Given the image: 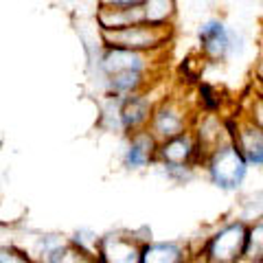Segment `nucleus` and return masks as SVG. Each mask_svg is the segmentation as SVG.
<instances>
[{
    "mask_svg": "<svg viewBox=\"0 0 263 263\" xmlns=\"http://www.w3.org/2000/svg\"><path fill=\"white\" fill-rule=\"evenodd\" d=\"M156 167L160 169V174L171 180L176 184H186L191 182L195 176V167H184V164H164V162H156Z\"/></svg>",
    "mask_w": 263,
    "mask_h": 263,
    "instance_id": "18",
    "label": "nucleus"
},
{
    "mask_svg": "<svg viewBox=\"0 0 263 263\" xmlns=\"http://www.w3.org/2000/svg\"><path fill=\"white\" fill-rule=\"evenodd\" d=\"M145 22V0H110L97 9V24L101 31L127 29Z\"/></svg>",
    "mask_w": 263,
    "mask_h": 263,
    "instance_id": "8",
    "label": "nucleus"
},
{
    "mask_svg": "<svg viewBox=\"0 0 263 263\" xmlns=\"http://www.w3.org/2000/svg\"><path fill=\"white\" fill-rule=\"evenodd\" d=\"M197 42L200 51L209 62H230L239 57L246 48L243 35L230 29L224 20L206 18L197 27Z\"/></svg>",
    "mask_w": 263,
    "mask_h": 263,
    "instance_id": "4",
    "label": "nucleus"
},
{
    "mask_svg": "<svg viewBox=\"0 0 263 263\" xmlns=\"http://www.w3.org/2000/svg\"><path fill=\"white\" fill-rule=\"evenodd\" d=\"M70 246V239L60 233H42L35 237L29 257L35 263H53L60 254Z\"/></svg>",
    "mask_w": 263,
    "mask_h": 263,
    "instance_id": "14",
    "label": "nucleus"
},
{
    "mask_svg": "<svg viewBox=\"0 0 263 263\" xmlns=\"http://www.w3.org/2000/svg\"><path fill=\"white\" fill-rule=\"evenodd\" d=\"M101 44L108 48H127L138 53H162L174 37V24L156 27V24H134L127 29L101 31L99 29Z\"/></svg>",
    "mask_w": 263,
    "mask_h": 263,
    "instance_id": "2",
    "label": "nucleus"
},
{
    "mask_svg": "<svg viewBox=\"0 0 263 263\" xmlns=\"http://www.w3.org/2000/svg\"><path fill=\"white\" fill-rule=\"evenodd\" d=\"M226 125L230 141L237 145L246 162L250 167H263V127L246 117L237 121H226Z\"/></svg>",
    "mask_w": 263,
    "mask_h": 263,
    "instance_id": "9",
    "label": "nucleus"
},
{
    "mask_svg": "<svg viewBox=\"0 0 263 263\" xmlns=\"http://www.w3.org/2000/svg\"><path fill=\"white\" fill-rule=\"evenodd\" d=\"M204 154L200 141H197L195 132H186V134L164 141L158 147V162L164 164H184V167H202L204 164Z\"/></svg>",
    "mask_w": 263,
    "mask_h": 263,
    "instance_id": "10",
    "label": "nucleus"
},
{
    "mask_svg": "<svg viewBox=\"0 0 263 263\" xmlns=\"http://www.w3.org/2000/svg\"><path fill=\"white\" fill-rule=\"evenodd\" d=\"M152 237H138L134 230H110L99 241V263H143V248Z\"/></svg>",
    "mask_w": 263,
    "mask_h": 263,
    "instance_id": "7",
    "label": "nucleus"
},
{
    "mask_svg": "<svg viewBox=\"0 0 263 263\" xmlns=\"http://www.w3.org/2000/svg\"><path fill=\"white\" fill-rule=\"evenodd\" d=\"M178 13V5L174 0H145V22L156 27L174 24Z\"/></svg>",
    "mask_w": 263,
    "mask_h": 263,
    "instance_id": "15",
    "label": "nucleus"
},
{
    "mask_svg": "<svg viewBox=\"0 0 263 263\" xmlns=\"http://www.w3.org/2000/svg\"><path fill=\"white\" fill-rule=\"evenodd\" d=\"M202 167L209 182L215 189L224 193H235L243 186L250 164L246 162V158L233 141H226L206 154Z\"/></svg>",
    "mask_w": 263,
    "mask_h": 263,
    "instance_id": "1",
    "label": "nucleus"
},
{
    "mask_svg": "<svg viewBox=\"0 0 263 263\" xmlns=\"http://www.w3.org/2000/svg\"><path fill=\"white\" fill-rule=\"evenodd\" d=\"M248 228L246 219H230L217 226L206 237L200 257L211 263H243L246 246H248Z\"/></svg>",
    "mask_w": 263,
    "mask_h": 263,
    "instance_id": "3",
    "label": "nucleus"
},
{
    "mask_svg": "<svg viewBox=\"0 0 263 263\" xmlns=\"http://www.w3.org/2000/svg\"><path fill=\"white\" fill-rule=\"evenodd\" d=\"M158 147L160 143L156 141L149 129L127 136L125 149H123V167L129 171H143L152 167L158 162Z\"/></svg>",
    "mask_w": 263,
    "mask_h": 263,
    "instance_id": "11",
    "label": "nucleus"
},
{
    "mask_svg": "<svg viewBox=\"0 0 263 263\" xmlns=\"http://www.w3.org/2000/svg\"><path fill=\"white\" fill-rule=\"evenodd\" d=\"M158 57L160 53H138V51H127V48L103 46V51L97 57L99 84L105 77L119 75V72H149V75H154Z\"/></svg>",
    "mask_w": 263,
    "mask_h": 263,
    "instance_id": "6",
    "label": "nucleus"
},
{
    "mask_svg": "<svg viewBox=\"0 0 263 263\" xmlns=\"http://www.w3.org/2000/svg\"><path fill=\"white\" fill-rule=\"evenodd\" d=\"M263 259V217L250 221L248 228V246H246L243 263H254Z\"/></svg>",
    "mask_w": 263,
    "mask_h": 263,
    "instance_id": "16",
    "label": "nucleus"
},
{
    "mask_svg": "<svg viewBox=\"0 0 263 263\" xmlns=\"http://www.w3.org/2000/svg\"><path fill=\"white\" fill-rule=\"evenodd\" d=\"M261 95H263V92H261Z\"/></svg>",
    "mask_w": 263,
    "mask_h": 263,
    "instance_id": "23",
    "label": "nucleus"
},
{
    "mask_svg": "<svg viewBox=\"0 0 263 263\" xmlns=\"http://www.w3.org/2000/svg\"><path fill=\"white\" fill-rule=\"evenodd\" d=\"M195 121L197 117L193 114V108L184 99L164 97L156 103L147 129L152 132L158 143H164V141H171V138H178L186 134V132H191Z\"/></svg>",
    "mask_w": 263,
    "mask_h": 263,
    "instance_id": "5",
    "label": "nucleus"
},
{
    "mask_svg": "<svg viewBox=\"0 0 263 263\" xmlns=\"http://www.w3.org/2000/svg\"><path fill=\"white\" fill-rule=\"evenodd\" d=\"M257 77L261 79V84H263V57H261V62H259V66H257Z\"/></svg>",
    "mask_w": 263,
    "mask_h": 263,
    "instance_id": "21",
    "label": "nucleus"
},
{
    "mask_svg": "<svg viewBox=\"0 0 263 263\" xmlns=\"http://www.w3.org/2000/svg\"><path fill=\"white\" fill-rule=\"evenodd\" d=\"M53 263H99V261H97L95 254H88V252L79 250V248H75V246L70 243Z\"/></svg>",
    "mask_w": 263,
    "mask_h": 263,
    "instance_id": "19",
    "label": "nucleus"
},
{
    "mask_svg": "<svg viewBox=\"0 0 263 263\" xmlns=\"http://www.w3.org/2000/svg\"><path fill=\"white\" fill-rule=\"evenodd\" d=\"M70 243L75 246V248H79V250H84V252H88V254H99V241H101V237H99L95 230H90V228H79V230H75L70 237Z\"/></svg>",
    "mask_w": 263,
    "mask_h": 263,
    "instance_id": "17",
    "label": "nucleus"
},
{
    "mask_svg": "<svg viewBox=\"0 0 263 263\" xmlns=\"http://www.w3.org/2000/svg\"><path fill=\"white\" fill-rule=\"evenodd\" d=\"M154 108H156V103L149 99V92L123 99V105H121L123 136H132V134H136V132H143L149 127Z\"/></svg>",
    "mask_w": 263,
    "mask_h": 263,
    "instance_id": "12",
    "label": "nucleus"
},
{
    "mask_svg": "<svg viewBox=\"0 0 263 263\" xmlns=\"http://www.w3.org/2000/svg\"><path fill=\"white\" fill-rule=\"evenodd\" d=\"M195 254H191L189 246L178 239L167 241H149L143 248V263H191Z\"/></svg>",
    "mask_w": 263,
    "mask_h": 263,
    "instance_id": "13",
    "label": "nucleus"
},
{
    "mask_svg": "<svg viewBox=\"0 0 263 263\" xmlns=\"http://www.w3.org/2000/svg\"><path fill=\"white\" fill-rule=\"evenodd\" d=\"M0 263H35L27 250L22 248H15L13 243L9 246H3V250H0Z\"/></svg>",
    "mask_w": 263,
    "mask_h": 263,
    "instance_id": "20",
    "label": "nucleus"
},
{
    "mask_svg": "<svg viewBox=\"0 0 263 263\" xmlns=\"http://www.w3.org/2000/svg\"><path fill=\"white\" fill-rule=\"evenodd\" d=\"M254 263H263V259H259V261H254Z\"/></svg>",
    "mask_w": 263,
    "mask_h": 263,
    "instance_id": "22",
    "label": "nucleus"
}]
</instances>
